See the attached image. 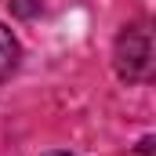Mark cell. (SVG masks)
I'll use <instances>...</instances> for the list:
<instances>
[{
  "label": "cell",
  "instance_id": "1",
  "mask_svg": "<svg viewBox=\"0 0 156 156\" xmlns=\"http://www.w3.org/2000/svg\"><path fill=\"white\" fill-rule=\"evenodd\" d=\"M116 66L127 80H145L153 66V44L145 26H127L116 40Z\"/></svg>",
  "mask_w": 156,
  "mask_h": 156
},
{
  "label": "cell",
  "instance_id": "3",
  "mask_svg": "<svg viewBox=\"0 0 156 156\" xmlns=\"http://www.w3.org/2000/svg\"><path fill=\"white\" fill-rule=\"evenodd\" d=\"M55 156H69V153H55Z\"/></svg>",
  "mask_w": 156,
  "mask_h": 156
},
{
  "label": "cell",
  "instance_id": "2",
  "mask_svg": "<svg viewBox=\"0 0 156 156\" xmlns=\"http://www.w3.org/2000/svg\"><path fill=\"white\" fill-rule=\"evenodd\" d=\"M18 40H15V33L0 22V80H7L11 73H15V66H18Z\"/></svg>",
  "mask_w": 156,
  "mask_h": 156
}]
</instances>
